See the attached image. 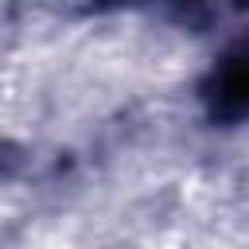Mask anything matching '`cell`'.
Segmentation results:
<instances>
[{"mask_svg":"<svg viewBox=\"0 0 249 249\" xmlns=\"http://www.w3.org/2000/svg\"><path fill=\"white\" fill-rule=\"evenodd\" d=\"M202 93H206V105L214 117H222V121H245L249 117V43L230 51L214 66Z\"/></svg>","mask_w":249,"mask_h":249,"instance_id":"cell-1","label":"cell"}]
</instances>
